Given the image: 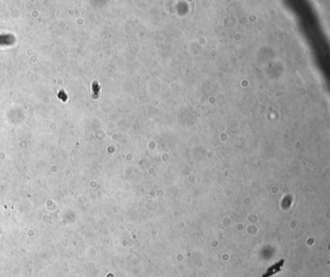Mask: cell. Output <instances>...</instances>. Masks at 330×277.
<instances>
[{"mask_svg": "<svg viewBox=\"0 0 330 277\" xmlns=\"http://www.w3.org/2000/svg\"><path fill=\"white\" fill-rule=\"evenodd\" d=\"M100 95V86L97 81L92 82V97L93 99H98Z\"/></svg>", "mask_w": 330, "mask_h": 277, "instance_id": "cell-1", "label": "cell"}]
</instances>
